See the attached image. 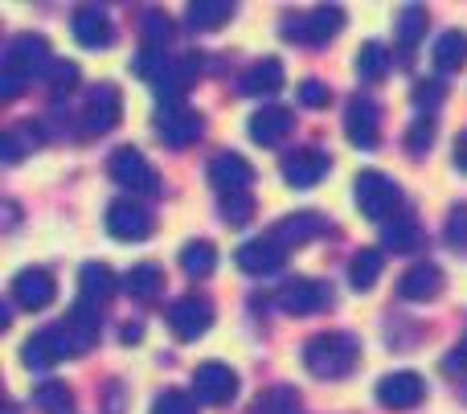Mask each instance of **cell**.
<instances>
[{
    "label": "cell",
    "mask_w": 467,
    "mask_h": 414,
    "mask_svg": "<svg viewBox=\"0 0 467 414\" xmlns=\"http://www.w3.org/2000/svg\"><path fill=\"white\" fill-rule=\"evenodd\" d=\"M422 398H427V382H422L419 374H410V369H402V374H386L378 382V402L386 410H414Z\"/></svg>",
    "instance_id": "obj_13"
},
{
    "label": "cell",
    "mask_w": 467,
    "mask_h": 414,
    "mask_svg": "<svg viewBox=\"0 0 467 414\" xmlns=\"http://www.w3.org/2000/svg\"><path fill=\"white\" fill-rule=\"evenodd\" d=\"M443 366H447V369H463V366H467V341H463V345H455L451 357H447Z\"/></svg>",
    "instance_id": "obj_46"
},
{
    "label": "cell",
    "mask_w": 467,
    "mask_h": 414,
    "mask_svg": "<svg viewBox=\"0 0 467 414\" xmlns=\"http://www.w3.org/2000/svg\"><path fill=\"white\" fill-rule=\"evenodd\" d=\"M435 144V119H414L410 123V131H406V148H410V152H427V148Z\"/></svg>",
    "instance_id": "obj_41"
},
{
    "label": "cell",
    "mask_w": 467,
    "mask_h": 414,
    "mask_svg": "<svg viewBox=\"0 0 467 414\" xmlns=\"http://www.w3.org/2000/svg\"><path fill=\"white\" fill-rule=\"evenodd\" d=\"M107 172H111L115 185L131 189V193H144V197H156L161 193V172L148 164V156L140 152V148L123 144L111 152V160H107Z\"/></svg>",
    "instance_id": "obj_3"
},
{
    "label": "cell",
    "mask_w": 467,
    "mask_h": 414,
    "mask_svg": "<svg viewBox=\"0 0 467 414\" xmlns=\"http://www.w3.org/2000/svg\"><path fill=\"white\" fill-rule=\"evenodd\" d=\"M119 115H123L119 90H115L111 82H99V87L90 90L87 107H82V128H87V136H103V131H111L115 123H119Z\"/></svg>",
    "instance_id": "obj_11"
},
{
    "label": "cell",
    "mask_w": 467,
    "mask_h": 414,
    "mask_svg": "<svg viewBox=\"0 0 467 414\" xmlns=\"http://www.w3.org/2000/svg\"><path fill=\"white\" fill-rule=\"evenodd\" d=\"M152 414H197V407H193V398H189V394L169 390V394H161V398L152 402Z\"/></svg>",
    "instance_id": "obj_44"
},
{
    "label": "cell",
    "mask_w": 467,
    "mask_h": 414,
    "mask_svg": "<svg viewBox=\"0 0 467 414\" xmlns=\"http://www.w3.org/2000/svg\"><path fill=\"white\" fill-rule=\"evenodd\" d=\"M123 292H128L131 300L152 304L156 295L164 292V267H156V263H140V267H131L128 275H123Z\"/></svg>",
    "instance_id": "obj_27"
},
{
    "label": "cell",
    "mask_w": 467,
    "mask_h": 414,
    "mask_svg": "<svg viewBox=\"0 0 467 414\" xmlns=\"http://www.w3.org/2000/svg\"><path fill=\"white\" fill-rule=\"evenodd\" d=\"M394 33H398V41H402L406 49L419 46V41L427 37V8H419V5L398 8V16H394Z\"/></svg>",
    "instance_id": "obj_33"
},
{
    "label": "cell",
    "mask_w": 467,
    "mask_h": 414,
    "mask_svg": "<svg viewBox=\"0 0 467 414\" xmlns=\"http://www.w3.org/2000/svg\"><path fill=\"white\" fill-rule=\"evenodd\" d=\"M33 407L41 414H70L74 410V394L66 382H41L37 394H33Z\"/></svg>",
    "instance_id": "obj_34"
},
{
    "label": "cell",
    "mask_w": 467,
    "mask_h": 414,
    "mask_svg": "<svg viewBox=\"0 0 467 414\" xmlns=\"http://www.w3.org/2000/svg\"><path fill=\"white\" fill-rule=\"evenodd\" d=\"M57 295V284L46 267H25L13 275V304H21L25 312H41L49 308Z\"/></svg>",
    "instance_id": "obj_12"
},
{
    "label": "cell",
    "mask_w": 467,
    "mask_h": 414,
    "mask_svg": "<svg viewBox=\"0 0 467 414\" xmlns=\"http://www.w3.org/2000/svg\"><path fill=\"white\" fill-rule=\"evenodd\" d=\"M378 123H381V107L369 95H357L345 107V136L357 148H378Z\"/></svg>",
    "instance_id": "obj_14"
},
{
    "label": "cell",
    "mask_w": 467,
    "mask_h": 414,
    "mask_svg": "<svg viewBox=\"0 0 467 414\" xmlns=\"http://www.w3.org/2000/svg\"><path fill=\"white\" fill-rule=\"evenodd\" d=\"M455 169L467 172V131H463L460 140H455Z\"/></svg>",
    "instance_id": "obj_47"
},
{
    "label": "cell",
    "mask_w": 467,
    "mask_h": 414,
    "mask_svg": "<svg viewBox=\"0 0 467 414\" xmlns=\"http://www.w3.org/2000/svg\"><path fill=\"white\" fill-rule=\"evenodd\" d=\"M66 333V345H70V357H82V353H90V345L99 341V328H103V320H99V308H90V304H74L70 316L57 325Z\"/></svg>",
    "instance_id": "obj_17"
},
{
    "label": "cell",
    "mask_w": 467,
    "mask_h": 414,
    "mask_svg": "<svg viewBox=\"0 0 467 414\" xmlns=\"http://www.w3.org/2000/svg\"><path fill=\"white\" fill-rule=\"evenodd\" d=\"M381 267H386V254L381 251H373V246L357 251L353 263H348V284H353V292H369L381 279Z\"/></svg>",
    "instance_id": "obj_31"
},
{
    "label": "cell",
    "mask_w": 467,
    "mask_h": 414,
    "mask_svg": "<svg viewBox=\"0 0 467 414\" xmlns=\"http://www.w3.org/2000/svg\"><path fill=\"white\" fill-rule=\"evenodd\" d=\"M414 103H419V107H439V103H443V82H439V78L414 82Z\"/></svg>",
    "instance_id": "obj_45"
},
{
    "label": "cell",
    "mask_w": 467,
    "mask_h": 414,
    "mask_svg": "<svg viewBox=\"0 0 467 414\" xmlns=\"http://www.w3.org/2000/svg\"><path fill=\"white\" fill-rule=\"evenodd\" d=\"M74 82H78V66H74V62H62V57H57V62L49 66V90H54V95H66Z\"/></svg>",
    "instance_id": "obj_43"
},
{
    "label": "cell",
    "mask_w": 467,
    "mask_h": 414,
    "mask_svg": "<svg viewBox=\"0 0 467 414\" xmlns=\"http://www.w3.org/2000/svg\"><path fill=\"white\" fill-rule=\"evenodd\" d=\"M357 74H361L365 82H378L389 74V54L381 41H365V46L357 49Z\"/></svg>",
    "instance_id": "obj_35"
},
{
    "label": "cell",
    "mask_w": 467,
    "mask_h": 414,
    "mask_svg": "<svg viewBox=\"0 0 467 414\" xmlns=\"http://www.w3.org/2000/svg\"><path fill=\"white\" fill-rule=\"evenodd\" d=\"M361 361V341L353 333H320L304 345V366L312 378H324V382H340L348 378Z\"/></svg>",
    "instance_id": "obj_1"
},
{
    "label": "cell",
    "mask_w": 467,
    "mask_h": 414,
    "mask_svg": "<svg viewBox=\"0 0 467 414\" xmlns=\"http://www.w3.org/2000/svg\"><path fill=\"white\" fill-rule=\"evenodd\" d=\"M324 230H328V222H324L320 213L304 210V213H287L283 222H275L271 238L283 246V251H291V246H304V243H312V238H320Z\"/></svg>",
    "instance_id": "obj_22"
},
{
    "label": "cell",
    "mask_w": 467,
    "mask_h": 414,
    "mask_svg": "<svg viewBox=\"0 0 467 414\" xmlns=\"http://www.w3.org/2000/svg\"><path fill=\"white\" fill-rule=\"evenodd\" d=\"M238 90H242V95H250V98L279 95V90H283V62H279V57H263V62H254L246 74H242Z\"/></svg>",
    "instance_id": "obj_25"
},
{
    "label": "cell",
    "mask_w": 467,
    "mask_h": 414,
    "mask_svg": "<svg viewBox=\"0 0 467 414\" xmlns=\"http://www.w3.org/2000/svg\"><path fill=\"white\" fill-rule=\"evenodd\" d=\"M193 394L205 407H226V402L238 394V374L222 361H205V366L193 369Z\"/></svg>",
    "instance_id": "obj_9"
},
{
    "label": "cell",
    "mask_w": 467,
    "mask_h": 414,
    "mask_svg": "<svg viewBox=\"0 0 467 414\" xmlns=\"http://www.w3.org/2000/svg\"><path fill=\"white\" fill-rule=\"evenodd\" d=\"M140 37H144V49H164L169 46V37H172V21L164 13H144Z\"/></svg>",
    "instance_id": "obj_39"
},
{
    "label": "cell",
    "mask_w": 467,
    "mask_h": 414,
    "mask_svg": "<svg viewBox=\"0 0 467 414\" xmlns=\"http://www.w3.org/2000/svg\"><path fill=\"white\" fill-rule=\"evenodd\" d=\"M70 33H74V41H78L82 49H103V46H111V37H115L111 16H107V8H99V5L74 8Z\"/></svg>",
    "instance_id": "obj_16"
},
{
    "label": "cell",
    "mask_w": 467,
    "mask_h": 414,
    "mask_svg": "<svg viewBox=\"0 0 467 414\" xmlns=\"http://www.w3.org/2000/svg\"><path fill=\"white\" fill-rule=\"evenodd\" d=\"M33 144H37V131H33V119H29L25 128L5 131V140H0V156H5V164H21V156L29 152Z\"/></svg>",
    "instance_id": "obj_37"
},
{
    "label": "cell",
    "mask_w": 467,
    "mask_h": 414,
    "mask_svg": "<svg viewBox=\"0 0 467 414\" xmlns=\"http://www.w3.org/2000/svg\"><path fill=\"white\" fill-rule=\"evenodd\" d=\"M169 328L177 341H197V336L210 333L213 325V304L205 295H181L177 304H169Z\"/></svg>",
    "instance_id": "obj_7"
},
{
    "label": "cell",
    "mask_w": 467,
    "mask_h": 414,
    "mask_svg": "<svg viewBox=\"0 0 467 414\" xmlns=\"http://www.w3.org/2000/svg\"><path fill=\"white\" fill-rule=\"evenodd\" d=\"M210 181H213V189H218V197L222 193H250V185H254V169H250L246 156L218 152L213 164H210Z\"/></svg>",
    "instance_id": "obj_18"
},
{
    "label": "cell",
    "mask_w": 467,
    "mask_h": 414,
    "mask_svg": "<svg viewBox=\"0 0 467 414\" xmlns=\"http://www.w3.org/2000/svg\"><path fill=\"white\" fill-rule=\"evenodd\" d=\"M107 234L119 238V243H144L152 234V213L131 197H119V202L107 205Z\"/></svg>",
    "instance_id": "obj_8"
},
{
    "label": "cell",
    "mask_w": 467,
    "mask_h": 414,
    "mask_svg": "<svg viewBox=\"0 0 467 414\" xmlns=\"http://www.w3.org/2000/svg\"><path fill=\"white\" fill-rule=\"evenodd\" d=\"M156 131H161V140L169 148H189V144H197V140H202L205 119L197 111H189V107L169 103L161 115H156Z\"/></svg>",
    "instance_id": "obj_10"
},
{
    "label": "cell",
    "mask_w": 467,
    "mask_h": 414,
    "mask_svg": "<svg viewBox=\"0 0 467 414\" xmlns=\"http://www.w3.org/2000/svg\"><path fill=\"white\" fill-rule=\"evenodd\" d=\"M340 25H345V8L337 5H320L312 13H299V16H287V37L291 41H304V46H324L328 37H337Z\"/></svg>",
    "instance_id": "obj_5"
},
{
    "label": "cell",
    "mask_w": 467,
    "mask_h": 414,
    "mask_svg": "<svg viewBox=\"0 0 467 414\" xmlns=\"http://www.w3.org/2000/svg\"><path fill=\"white\" fill-rule=\"evenodd\" d=\"M431 57H435L439 70H460V66L467 62V33L463 29H447L443 37L435 41V49H431Z\"/></svg>",
    "instance_id": "obj_32"
},
{
    "label": "cell",
    "mask_w": 467,
    "mask_h": 414,
    "mask_svg": "<svg viewBox=\"0 0 467 414\" xmlns=\"http://www.w3.org/2000/svg\"><path fill=\"white\" fill-rule=\"evenodd\" d=\"M234 259H238V267L246 271V275H271V271L283 267L287 251H283V246L266 234V238H250V243H242Z\"/></svg>",
    "instance_id": "obj_20"
},
{
    "label": "cell",
    "mask_w": 467,
    "mask_h": 414,
    "mask_svg": "<svg viewBox=\"0 0 467 414\" xmlns=\"http://www.w3.org/2000/svg\"><path fill=\"white\" fill-rule=\"evenodd\" d=\"M254 414H299V390L296 386H271L266 394H258Z\"/></svg>",
    "instance_id": "obj_36"
},
{
    "label": "cell",
    "mask_w": 467,
    "mask_h": 414,
    "mask_svg": "<svg viewBox=\"0 0 467 414\" xmlns=\"http://www.w3.org/2000/svg\"><path fill=\"white\" fill-rule=\"evenodd\" d=\"M197 70H202V54L169 57V66L161 70V78L152 82V87H156V98H164V103H181V95H185L189 82L197 78Z\"/></svg>",
    "instance_id": "obj_19"
},
{
    "label": "cell",
    "mask_w": 467,
    "mask_h": 414,
    "mask_svg": "<svg viewBox=\"0 0 467 414\" xmlns=\"http://www.w3.org/2000/svg\"><path fill=\"white\" fill-rule=\"evenodd\" d=\"M353 197H357V210H361L369 222L394 218V210L402 205V189L378 169H365L361 177L353 181Z\"/></svg>",
    "instance_id": "obj_2"
},
{
    "label": "cell",
    "mask_w": 467,
    "mask_h": 414,
    "mask_svg": "<svg viewBox=\"0 0 467 414\" xmlns=\"http://www.w3.org/2000/svg\"><path fill=\"white\" fill-rule=\"evenodd\" d=\"M443 238H447V246H451V251H467V205H451Z\"/></svg>",
    "instance_id": "obj_40"
},
{
    "label": "cell",
    "mask_w": 467,
    "mask_h": 414,
    "mask_svg": "<svg viewBox=\"0 0 467 414\" xmlns=\"http://www.w3.org/2000/svg\"><path fill=\"white\" fill-rule=\"evenodd\" d=\"M291 128H296V115L279 103H271V107L250 115V140H254V144H266V148L279 144V140L291 136Z\"/></svg>",
    "instance_id": "obj_23"
},
{
    "label": "cell",
    "mask_w": 467,
    "mask_h": 414,
    "mask_svg": "<svg viewBox=\"0 0 467 414\" xmlns=\"http://www.w3.org/2000/svg\"><path fill=\"white\" fill-rule=\"evenodd\" d=\"M234 16V5L230 0H197V5L185 8V21L193 33H213L222 29V25H230Z\"/></svg>",
    "instance_id": "obj_28"
},
{
    "label": "cell",
    "mask_w": 467,
    "mask_h": 414,
    "mask_svg": "<svg viewBox=\"0 0 467 414\" xmlns=\"http://www.w3.org/2000/svg\"><path fill=\"white\" fill-rule=\"evenodd\" d=\"M115 295V275L107 263H87L78 271V300L90 304V308H103L107 300Z\"/></svg>",
    "instance_id": "obj_26"
},
{
    "label": "cell",
    "mask_w": 467,
    "mask_h": 414,
    "mask_svg": "<svg viewBox=\"0 0 467 414\" xmlns=\"http://www.w3.org/2000/svg\"><path fill=\"white\" fill-rule=\"evenodd\" d=\"M279 169H283V181H287V185L312 189L316 181L332 169V160H328V152H320V148H296V152L283 156Z\"/></svg>",
    "instance_id": "obj_15"
},
{
    "label": "cell",
    "mask_w": 467,
    "mask_h": 414,
    "mask_svg": "<svg viewBox=\"0 0 467 414\" xmlns=\"http://www.w3.org/2000/svg\"><path fill=\"white\" fill-rule=\"evenodd\" d=\"M398 292H402V300H410V304L435 300V295L443 292V271H439L435 263H414V267L398 279Z\"/></svg>",
    "instance_id": "obj_24"
},
{
    "label": "cell",
    "mask_w": 467,
    "mask_h": 414,
    "mask_svg": "<svg viewBox=\"0 0 467 414\" xmlns=\"http://www.w3.org/2000/svg\"><path fill=\"white\" fill-rule=\"evenodd\" d=\"M181 267H185L189 279H210L213 267H218V246L210 238H193V243L181 246Z\"/></svg>",
    "instance_id": "obj_29"
},
{
    "label": "cell",
    "mask_w": 467,
    "mask_h": 414,
    "mask_svg": "<svg viewBox=\"0 0 467 414\" xmlns=\"http://www.w3.org/2000/svg\"><path fill=\"white\" fill-rule=\"evenodd\" d=\"M275 304H279L287 316H312V312L332 308V292H328V284H320V279L296 275V279H287V284L279 287Z\"/></svg>",
    "instance_id": "obj_6"
},
{
    "label": "cell",
    "mask_w": 467,
    "mask_h": 414,
    "mask_svg": "<svg viewBox=\"0 0 467 414\" xmlns=\"http://www.w3.org/2000/svg\"><path fill=\"white\" fill-rule=\"evenodd\" d=\"M62 357H70V345H66L62 328H46V333L29 336V341H25V349H21L25 369H49V366H57Z\"/></svg>",
    "instance_id": "obj_21"
},
{
    "label": "cell",
    "mask_w": 467,
    "mask_h": 414,
    "mask_svg": "<svg viewBox=\"0 0 467 414\" xmlns=\"http://www.w3.org/2000/svg\"><path fill=\"white\" fill-rule=\"evenodd\" d=\"M5 414H16V407H8V410H5Z\"/></svg>",
    "instance_id": "obj_49"
},
{
    "label": "cell",
    "mask_w": 467,
    "mask_h": 414,
    "mask_svg": "<svg viewBox=\"0 0 467 414\" xmlns=\"http://www.w3.org/2000/svg\"><path fill=\"white\" fill-rule=\"evenodd\" d=\"M299 103L312 107V111H320V107L332 103V90L324 87L320 78H304V82H299Z\"/></svg>",
    "instance_id": "obj_42"
},
{
    "label": "cell",
    "mask_w": 467,
    "mask_h": 414,
    "mask_svg": "<svg viewBox=\"0 0 467 414\" xmlns=\"http://www.w3.org/2000/svg\"><path fill=\"white\" fill-rule=\"evenodd\" d=\"M419 243H422V230H419V222H414L410 213H402V218H394V222H386V226H381V246H386V251H394V254L419 251Z\"/></svg>",
    "instance_id": "obj_30"
},
{
    "label": "cell",
    "mask_w": 467,
    "mask_h": 414,
    "mask_svg": "<svg viewBox=\"0 0 467 414\" xmlns=\"http://www.w3.org/2000/svg\"><path fill=\"white\" fill-rule=\"evenodd\" d=\"M123 341H140V325H128V328H123Z\"/></svg>",
    "instance_id": "obj_48"
},
{
    "label": "cell",
    "mask_w": 467,
    "mask_h": 414,
    "mask_svg": "<svg viewBox=\"0 0 467 414\" xmlns=\"http://www.w3.org/2000/svg\"><path fill=\"white\" fill-rule=\"evenodd\" d=\"M218 210H222V222H226V226H246V222L254 218V197L250 193H222Z\"/></svg>",
    "instance_id": "obj_38"
},
{
    "label": "cell",
    "mask_w": 467,
    "mask_h": 414,
    "mask_svg": "<svg viewBox=\"0 0 467 414\" xmlns=\"http://www.w3.org/2000/svg\"><path fill=\"white\" fill-rule=\"evenodd\" d=\"M57 57L49 54V41L41 37V33H21V37H13L5 46V74L8 78H16V82H29L33 74H41V70H49Z\"/></svg>",
    "instance_id": "obj_4"
}]
</instances>
